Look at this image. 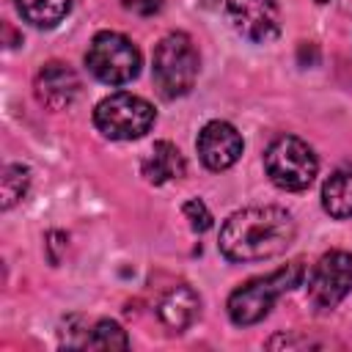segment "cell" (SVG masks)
Masks as SVG:
<instances>
[{"label": "cell", "instance_id": "6da1fadb", "mask_svg": "<svg viewBox=\"0 0 352 352\" xmlns=\"http://www.w3.org/2000/svg\"><path fill=\"white\" fill-rule=\"evenodd\" d=\"M297 226L280 206H248L234 212L220 228V253L228 261H264L280 256L294 242Z\"/></svg>", "mask_w": 352, "mask_h": 352}, {"label": "cell", "instance_id": "7a4b0ae2", "mask_svg": "<svg viewBox=\"0 0 352 352\" xmlns=\"http://www.w3.org/2000/svg\"><path fill=\"white\" fill-rule=\"evenodd\" d=\"M305 280V264L302 261H292L270 275H261V278H253L242 286H236L226 302V311H228V319L236 324V327H250L256 322H261L272 305L278 302L280 294L292 292L294 286H300Z\"/></svg>", "mask_w": 352, "mask_h": 352}, {"label": "cell", "instance_id": "3957f363", "mask_svg": "<svg viewBox=\"0 0 352 352\" xmlns=\"http://www.w3.org/2000/svg\"><path fill=\"white\" fill-rule=\"evenodd\" d=\"M198 50L192 44V38L182 30L168 33L165 38H160V44L154 47V85L165 99H176L190 94V88L198 80Z\"/></svg>", "mask_w": 352, "mask_h": 352}, {"label": "cell", "instance_id": "277c9868", "mask_svg": "<svg viewBox=\"0 0 352 352\" xmlns=\"http://www.w3.org/2000/svg\"><path fill=\"white\" fill-rule=\"evenodd\" d=\"M264 168L275 187L286 192H302L311 187L319 170V160L305 140L294 135H280L264 151Z\"/></svg>", "mask_w": 352, "mask_h": 352}, {"label": "cell", "instance_id": "5b68a950", "mask_svg": "<svg viewBox=\"0 0 352 352\" xmlns=\"http://www.w3.org/2000/svg\"><path fill=\"white\" fill-rule=\"evenodd\" d=\"M85 66L99 82L124 85L140 74V52L126 36L116 30H102L88 44Z\"/></svg>", "mask_w": 352, "mask_h": 352}, {"label": "cell", "instance_id": "8992f818", "mask_svg": "<svg viewBox=\"0 0 352 352\" xmlns=\"http://www.w3.org/2000/svg\"><path fill=\"white\" fill-rule=\"evenodd\" d=\"M154 118V107L143 96L126 91L110 94L94 107V124L110 140H138L151 129Z\"/></svg>", "mask_w": 352, "mask_h": 352}, {"label": "cell", "instance_id": "52a82bcc", "mask_svg": "<svg viewBox=\"0 0 352 352\" xmlns=\"http://www.w3.org/2000/svg\"><path fill=\"white\" fill-rule=\"evenodd\" d=\"M352 292V253H324L308 275V300L316 311H333Z\"/></svg>", "mask_w": 352, "mask_h": 352}, {"label": "cell", "instance_id": "ba28073f", "mask_svg": "<svg viewBox=\"0 0 352 352\" xmlns=\"http://www.w3.org/2000/svg\"><path fill=\"white\" fill-rule=\"evenodd\" d=\"M228 19L253 44H270L280 36V8L275 0H228Z\"/></svg>", "mask_w": 352, "mask_h": 352}, {"label": "cell", "instance_id": "9c48e42d", "mask_svg": "<svg viewBox=\"0 0 352 352\" xmlns=\"http://www.w3.org/2000/svg\"><path fill=\"white\" fill-rule=\"evenodd\" d=\"M198 157L209 170H228L242 157V135L228 121H209L195 140Z\"/></svg>", "mask_w": 352, "mask_h": 352}, {"label": "cell", "instance_id": "30bf717a", "mask_svg": "<svg viewBox=\"0 0 352 352\" xmlns=\"http://www.w3.org/2000/svg\"><path fill=\"white\" fill-rule=\"evenodd\" d=\"M80 91V80L77 74L72 72L69 63H60V60H50L38 69L36 74V96L44 107L50 110H63L74 102Z\"/></svg>", "mask_w": 352, "mask_h": 352}, {"label": "cell", "instance_id": "8fae6325", "mask_svg": "<svg viewBox=\"0 0 352 352\" xmlns=\"http://www.w3.org/2000/svg\"><path fill=\"white\" fill-rule=\"evenodd\" d=\"M198 314H201V297L187 283L170 286L157 302V316L170 333H184L198 319Z\"/></svg>", "mask_w": 352, "mask_h": 352}, {"label": "cell", "instance_id": "7c38bea8", "mask_svg": "<svg viewBox=\"0 0 352 352\" xmlns=\"http://www.w3.org/2000/svg\"><path fill=\"white\" fill-rule=\"evenodd\" d=\"M184 170H187L184 157H182V151L170 140H157L148 148V154L143 157V162H140V173L146 176L148 184L176 182V179L184 176Z\"/></svg>", "mask_w": 352, "mask_h": 352}, {"label": "cell", "instance_id": "4fadbf2b", "mask_svg": "<svg viewBox=\"0 0 352 352\" xmlns=\"http://www.w3.org/2000/svg\"><path fill=\"white\" fill-rule=\"evenodd\" d=\"M322 206L336 220H349L352 217V168H338L324 179Z\"/></svg>", "mask_w": 352, "mask_h": 352}, {"label": "cell", "instance_id": "5bb4252c", "mask_svg": "<svg viewBox=\"0 0 352 352\" xmlns=\"http://www.w3.org/2000/svg\"><path fill=\"white\" fill-rule=\"evenodd\" d=\"M25 22L36 28H55L72 11V0H16Z\"/></svg>", "mask_w": 352, "mask_h": 352}, {"label": "cell", "instance_id": "9a60e30c", "mask_svg": "<svg viewBox=\"0 0 352 352\" xmlns=\"http://www.w3.org/2000/svg\"><path fill=\"white\" fill-rule=\"evenodd\" d=\"M82 346H88V349H126L129 346V338H126V333L121 330V324L118 322H113V319H99L88 333H85V338H82Z\"/></svg>", "mask_w": 352, "mask_h": 352}, {"label": "cell", "instance_id": "2e32d148", "mask_svg": "<svg viewBox=\"0 0 352 352\" xmlns=\"http://www.w3.org/2000/svg\"><path fill=\"white\" fill-rule=\"evenodd\" d=\"M28 184H30V168H28V165H22V162H11V165H6L3 179H0L3 209H11L16 201H22L25 192H28Z\"/></svg>", "mask_w": 352, "mask_h": 352}, {"label": "cell", "instance_id": "e0dca14e", "mask_svg": "<svg viewBox=\"0 0 352 352\" xmlns=\"http://www.w3.org/2000/svg\"><path fill=\"white\" fill-rule=\"evenodd\" d=\"M182 212H184V217L190 220V228L195 231V234H204V231H209L212 228V212H209V206L201 201V198H190L184 206H182Z\"/></svg>", "mask_w": 352, "mask_h": 352}, {"label": "cell", "instance_id": "ac0fdd59", "mask_svg": "<svg viewBox=\"0 0 352 352\" xmlns=\"http://www.w3.org/2000/svg\"><path fill=\"white\" fill-rule=\"evenodd\" d=\"M121 6L132 14H140V16H151L162 8V0H121Z\"/></svg>", "mask_w": 352, "mask_h": 352}, {"label": "cell", "instance_id": "d6986e66", "mask_svg": "<svg viewBox=\"0 0 352 352\" xmlns=\"http://www.w3.org/2000/svg\"><path fill=\"white\" fill-rule=\"evenodd\" d=\"M316 3H330V0H316Z\"/></svg>", "mask_w": 352, "mask_h": 352}]
</instances>
